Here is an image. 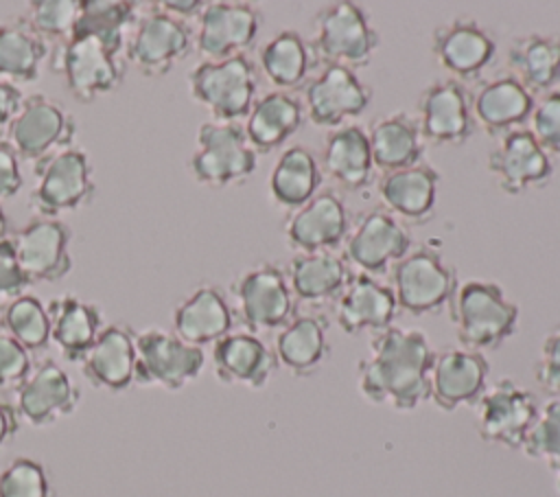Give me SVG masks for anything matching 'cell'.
<instances>
[{"label":"cell","instance_id":"47","mask_svg":"<svg viewBox=\"0 0 560 497\" xmlns=\"http://www.w3.org/2000/svg\"><path fill=\"white\" fill-rule=\"evenodd\" d=\"M31 368V352L0 328V390H15Z\"/></svg>","mask_w":560,"mask_h":497},{"label":"cell","instance_id":"26","mask_svg":"<svg viewBox=\"0 0 560 497\" xmlns=\"http://www.w3.org/2000/svg\"><path fill=\"white\" fill-rule=\"evenodd\" d=\"M534 109V96L510 72L483 79L470 90L475 123L492 138L521 129Z\"/></svg>","mask_w":560,"mask_h":497},{"label":"cell","instance_id":"44","mask_svg":"<svg viewBox=\"0 0 560 497\" xmlns=\"http://www.w3.org/2000/svg\"><path fill=\"white\" fill-rule=\"evenodd\" d=\"M0 497H55L46 464L31 455L13 458L0 471Z\"/></svg>","mask_w":560,"mask_h":497},{"label":"cell","instance_id":"37","mask_svg":"<svg viewBox=\"0 0 560 497\" xmlns=\"http://www.w3.org/2000/svg\"><path fill=\"white\" fill-rule=\"evenodd\" d=\"M374 166L383 173L422 162L424 140L418 120L407 112H392L370 123L368 129Z\"/></svg>","mask_w":560,"mask_h":497},{"label":"cell","instance_id":"31","mask_svg":"<svg viewBox=\"0 0 560 497\" xmlns=\"http://www.w3.org/2000/svg\"><path fill=\"white\" fill-rule=\"evenodd\" d=\"M50 317V344L70 363H81L98 333L105 328L98 304L79 296H59L46 304Z\"/></svg>","mask_w":560,"mask_h":497},{"label":"cell","instance_id":"1","mask_svg":"<svg viewBox=\"0 0 560 497\" xmlns=\"http://www.w3.org/2000/svg\"><path fill=\"white\" fill-rule=\"evenodd\" d=\"M435 350L416 328L392 326L372 335L368 355L357 366V385L372 405L411 412L429 401V372Z\"/></svg>","mask_w":560,"mask_h":497},{"label":"cell","instance_id":"18","mask_svg":"<svg viewBox=\"0 0 560 497\" xmlns=\"http://www.w3.org/2000/svg\"><path fill=\"white\" fill-rule=\"evenodd\" d=\"M418 127L424 142L459 147L472 138L470 90L455 79H435L418 96Z\"/></svg>","mask_w":560,"mask_h":497},{"label":"cell","instance_id":"9","mask_svg":"<svg viewBox=\"0 0 560 497\" xmlns=\"http://www.w3.org/2000/svg\"><path fill=\"white\" fill-rule=\"evenodd\" d=\"M230 304L249 333L280 331L298 313L287 274L276 263H258L241 271L230 285Z\"/></svg>","mask_w":560,"mask_h":497},{"label":"cell","instance_id":"51","mask_svg":"<svg viewBox=\"0 0 560 497\" xmlns=\"http://www.w3.org/2000/svg\"><path fill=\"white\" fill-rule=\"evenodd\" d=\"M203 4L206 2H201V0H166V2H158L155 7L168 15L186 22V20H197Z\"/></svg>","mask_w":560,"mask_h":497},{"label":"cell","instance_id":"39","mask_svg":"<svg viewBox=\"0 0 560 497\" xmlns=\"http://www.w3.org/2000/svg\"><path fill=\"white\" fill-rule=\"evenodd\" d=\"M48 44L20 18L0 22V81L33 83L46 57Z\"/></svg>","mask_w":560,"mask_h":497},{"label":"cell","instance_id":"42","mask_svg":"<svg viewBox=\"0 0 560 497\" xmlns=\"http://www.w3.org/2000/svg\"><path fill=\"white\" fill-rule=\"evenodd\" d=\"M81 0H33L22 20L48 44L66 42L77 24Z\"/></svg>","mask_w":560,"mask_h":497},{"label":"cell","instance_id":"27","mask_svg":"<svg viewBox=\"0 0 560 497\" xmlns=\"http://www.w3.org/2000/svg\"><path fill=\"white\" fill-rule=\"evenodd\" d=\"M276 352L249 331H232L212 346V370L223 385L262 390L278 370Z\"/></svg>","mask_w":560,"mask_h":497},{"label":"cell","instance_id":"14","mask_svg":"<svg viewBox=\"0 0 560 497\" xmlns=\"http://www.w3.org/2000/svg\"><path fill=\"white\" fill-rule=\"evenodd\" d=\"M343 243V258L361 274L374 278L389 274V269L413 247L409 228L385 208L363 212Z\"/></svg>","mask_w":560,"mask_h":497},{"label":"cell","instance_id":"12","mask_svg":"<svg viewBox=\"0 0 560 497\" xmlns=\"http://www.w3.org/2000/svg\"><path fill=\"white\" fill-rule=\"evenodd\" d=\"M475 407V427L483 442L521 451L536 416L538 401L525 385L510 377L488 383Z\"/></svg>","mask_w":560,"mask_h":497},{"label":"cell","instance_id":"46","mask_svg":"<svg viewBox=\"0 0 560 497\" xmlns=\"http://www.w3.org/2000/svg\"><path fill=\"white\" fill-rule=\"evenodd\" d=\"M534 374L538 388L549 394V398H560V324L545 335Z\"/></svg>","mask_w":560,"mask_h":497},{"label":"cell","instance_id":"28","mask_svg":"<svg viewBox=\"0 0 560 497\" xmlns=\"http://www.w3.org/2000/svg\"><path fill=\"white\" fill-rule=\"evenodd\" d=\"M440 180V173L427 162L383 173L378 182V199L383 208L407 228L424 226L435 215Z\"/></svg>","mask_w":560,"mask_h":497},{"label":"cell","instance_id":"20","mask_svg":"<svg viewBox=\"0 0 560 497\" xmlns=\"http://www.w3.org/2000/svg\"><path fill=\"white\" fill-rule=\"evenodd\" d=\"M431 53L451 79L475 81L492 63L497 37L475 18H455L433 28Z\"/></svg>","mask_w":560,"mask_h":497},{"label":"cell","instance_id":"5","mask_svg":"<svg viewBox=\"0 0 560 497\" xmlns=\"http://www.w3.org/2000/svg\"><path fill=\"white\" fill-rule=\"evenodd\" d=\"M258 166V153L252 149L241 123L206 120L197 129L195 151L188 171L197 184L208 188H228L247 182Z\"/></svg>","mask_w":560,"mask_h":497},{"label":"cell","instance_id":"17","mask_svg":"<svg viewBox=\"0 0 560 497\" xmlns=\"http://www.w3.org/2000/svg\"><path fill=\"white\" fill-rule=\"evenodd\" d=\"M262 28V13L249 2H206L195 28V48L208 61L245 55Z\"/></svg>","mask_w":560,"mask_h":497},{"label":"cell","instance_id":"13","mask_svg":"<svg viewBox=\"0 0 560 497\" xmlns=\"http://www.w3.org/2000/svg\"><path fill=\"white\" fill-rule=\"evenodd\" d=\"M77 123L63 105L46 94L24 96L13 123L7 129V142L18 158L42 162L52 153L74 147Z\"/></svg>","mask_w":560,"mask_h":497},{"label":"cell","instance_id":"25","mask_svg":"<svg viewBox=\"0 0 560 497\" xmlns=\"http://www.w3.org/2000/svg\"><path fill=\"white\" fill-rule=\"evenodd\" d=\"M79 366L92 388L127 392L136 383V331L122 322L107 324Z\"/></svg>","mask_w":560,"mask_h":497},{"label":"cell","instance_id":"3","mask_svg":"<svg viewBox=\"0 0 560 497\" xmlns=\"http://www.w3.org/2000/svg\"><path fill=\"white\" fill-rule=\"evenodd\" d=\"M122 48L90 33H72L57 44L50 68L63 77L66 90L79 103H92L114 92L125 79Z\"/></svg>","mask_w":560,"mask_h":497},{"label":"cell","instance_id":"41","mask_svg":"<svg viewBox=\"0 0 560 497\" xmlns=\"http://www.w3.org/2000/svg\"><path fill=\"white\" fill-rule=\"evenodd\" d=\"M0 328L7 331L31 355L50 346V317L46 304L31 293H22L2 307Z\"/></svg>","mask_w":560,"mask_h":497},{"label":"cell","instance_id":"11","mask_svg":"<svg viewBox=\"0 0 560 497\" xmlns=\"http://www.w3.org/2000/svg\"><path fill=\"white\" fill-rule=\"evenodd\" d=\"M195 46V33L188 22H182L155 4L140 13L125 44V61L142 77L160 79L168 74L175 63L186 59Z\"/></svg>","mask_w":560,"mask_h":497},{"label":"cell","instance_id":"54","mask_svg":"<svg viewBox=\"0 0 560 497\" xmlns=\"http://www.w3.org/2000/svg\"><path fill=\"white\" fill-rule=\"evenodd\" d=\"M553 477H556V490L560 493V469H558V471H553Z\"/></svg>","mask_w":560,"mask_h":497},{"label":"cell","instance_id":"2","mask_svg":"<svg viewBox=\"0 0 560 497\" xmlns=\"http://www.w3.org/2000/svg\"><path fill=\"white\" fill-rule=\"evenodd\" d=\"M448 315L462 348L486 352L503 346L518 328L521 309L505 298L501 285L490 280L459 282Z\"/></svg>","mask_w":560,"mask_h":497},{"label":"cell","instance_id":"49","mask_svg":"<svg viewBox=\"0 0 560 497\" xmlns=\"http://www.w3.org/2000/svg\"><path fill=\"white\" fill-rule=\"evenodd\" d=\"M24 184L20 158L7 140H0V201H7L20 193Z\"/></svg>","mask_w":560,"mask_h":497},{"label":"cell","instance_id":"32","mask_svg":"<svg viewBox=\"0 0 560 497\" xmlns=\"http://www.w3.org/2000/svg\"><path fill=\"white\" fill-rule=\"evenodd\" d=\"M278 366H284L293 377L315 374L330 357L328 320L317 313H295L293 320L276 335L273 346Z\"/></svg>","mask_w":560,"mask_h":497},{"label":"cell","instance_id":"24","mask_svg":"<svg viewBox=\"0 0 560 497\" xmlns=\"http://www.w3.org/2000/svg\"><path fill=\"white\" fill-rule=\"evenodd\" d=\"M332 307L335 320L346 335H378L394 326L400 311L392 287L361 271L350 274Z\"/></svg>","mask_w":560,"mask_h":497},{"label":"cell","instance_id":"23","mask_svg":"<svg viewBox=\"0 0 560 497\" xmlns=\"http://www.w3.org/2000/svg\"><path fill=\"white\" fill-rule=\"evenodd\" d=\"M350 232V217L343 199L324 188L302 208L293 210L284 226L287 245L295 254L335 252Z\"/></svg>","mask_w":560,"mask_h":497},{"label":"cell","instance_id":"48","mask_svg":"<svg viewBox=\"0 0 560 497\" xmlns=\"http://www.w3.org/2000/svg\"><path fill=\"white\" fill-rule=\"evenodd\" d=\"M28 285L31 282L18 263L11 236L2 239L0 241V307L22 296Z\"/></svg>","mask_w":560,"mask_h":497},{"label":"cell","instance_id":"8","mask_svg":"<svg viewBox=\"0 0 560 497\" xmlns=\"http://www.w3.org/2000/svg\"><path fill=\"white\" fill-rule=\"evenodd\" d=\"M94 195V169L83 149L70 147L35 164L28 204L37 217L59 219L66 212H77L90 206Z\"/></svg>","mask_w":560,"mask_h":497},{"label":"cell","instance_id":"30","mask_svg":"<svg viewBox=\"0 0 560 497\" xmlns=\"http://www.w3.org/2000/svg\"><path fill=\"white\" fill-rule=\"evenodd\" d=\"M322 175L346 193H359L374 177V160L368 131L361 125H341L332 129L322 147Z\"/></svg>","mask_w":560,"mask_h":497},{"label":"cell","instance_id":"53","mask_svg":"<svg viewBox=\"0 0 560 497\" xmlns=\"http://www.w3.org/2000/svg\"><path fill=\"white\" fill-rule=\"evenodd\" d=\"M7 236H9V217H7V212L0 206V241L7 239Z\"/></svg>","mask_w":560,"mask_h":497},{"label":"cell","instance_id":"52","mask_svg":"<svg viewBox=\"0 0 560 497\" xmlns=\"http://www.w3.org/2000/svg\"><path fill=\"white\" fill-rule=\"evenodd\" d=\"M20 429V418L18 412L11 403L0 401V451L15 438Z\"/></svg>","mask_w":560,"mask_h":497},{"label":"cell","instance_id":"50","mask_svg":"<svg viewBox=\"0 0 560 497\" xmlns=\"http://www.w3.org/2000/svg\"><path fill=\"white\" fill-rule=\"evenodd\" d=\"M22 101H24V94L18 85L0 81V136L7 134V129L13 123Z\"/></svg>","mask_w":560,"mask_h":497},{"label":"cell","instance_id":"15","mask_svg":"<svg viewBox=\"0 0 560 497\" xmlns=\"http://www.w3.org/2000/svg\"><path fill=\"white\" fill-rule=\"evenodd\" d=\"M18 418L31 427H50L72 416L81 403V390L50 357L37 361L13 390Z\"/></svg>","mask_w":560,"mask_h":497},{"label":"cell","instance_id":"16","mask_svg":"<svg viewBox=\"0 0 560 497\" xmlns=\"http://www.w3.org/2000/svg\"><path fill=\"white\" fill-rule=\"evenodd\" d=\"M304 116L324 129H337L348 118L363 114L372 101V88L365 85L354 70L324 63L302 88Z\"/></svg>","mask_w":560,"mask_h":497},{"label":"cell","instance_id":"34","mask_svg":"<svg viewBox=\"0 0 560 497\" xmlns=\"http://www.w3.org/2000/svg\"><path fill=\"white\" fill-rule=\"evenodd\" d=\"M258 66L271 85H276L280 92H291L302 90L313 70H317L322 63L311 46V39H304V35L295 28H282L260 46Z\"/></svg>","mask_w":560,"mask_h":497},{"label":"cell","instance_id":"6","mask_svg":"<svg viewBox=\"0 0 560 497\" xmlns=\"http://www.w3.org/2000/svg\"><path fill=\"white\" fill-rule=\"evenodd\" d=\"M389 280L398 309L416 317L435 315L446 309L459 287L455 267L433 245L411 247L389 269Z\"/></svg>","mask_w":560,"mask_h":497},{"label":"cell","instance_id":"22","mask_svg":"<svg viewBox=\"0 0 560 497\" xmlns=\"http://www.w3.org/2000/svg\"><path fill=\"white\" fill-rule=\"evenodd\" d=\"M488 171L503 193L523 195L551 182L553 160L534 140L532 131L521 127L499 138V145L488 155Z\"/></svg>","mask_w":560,"mask_h":497},{"label":"cell","instance_id":"7","mask_svg":"<svg viewBox=\"0 0 560 497\" xmlns=\"http://www.w3.org/2000/svg\"><path fill=\"white\" fill-rule=\"evenodd\" d=\"M188 90L192 101L210 112L212 120L241 123L256 101L258 72L247 55L219 61L203 59L188 72Z\"/></svg>","mask_w":560,"mask_h":497},{"label":"cell","instance_id":"35","mask_svg":"<svg viewBox=\"0 0 560 497\" xmlns=\"http://www.w3.org/2000/svg\"><path fill=\"white\" fill-rule=\"evenodd\" d=\"M284 274L295 300L322 304L337 300L352 269L337 252H311L293 254Z\"/></svg>","mask_w":560,"mask_h":497},{"label":"cell","instance_id":"38","mask_svg":"<svg viewBox=\"0 0 560 497\" xmlns=\"http://www.w3.org/2000/svg\"><path fill=\"white\" fill-rule=\"evenodd\" d=\"M322 169L315 153L304 145H291L276 160L269 175V195L276 206L298 210L322 190Z\"/></svg>","mask_w":560,"mask_h":497},{"label":"cell","instance_id":"29","mask_svg":"<svg viewBox=\"0 0 560 497\" xmlns=\"http://www.w3.org/2000/svg\"><path fill=\"white\" fill-rule=\"evenodd\" d=\"M171 322L179 339L203 348L232 333L234 311L221 287L199 285L175 304Z\"/></svg>","mask_w":560,"mask_h":497},{"label":"cell","instance_id":"43","mask_svg":"<svg viewBox=\"0 0 560 497\" xmlns=\"http://www.w3.org/2000/svg\"><path fill=\"white\" fill-rule=\"evenodd\" d=\"M521 451L532 460L545 462L551 473L560 469V398H547L538 407Z\"/></svg>","mask_w":560,"mask_h":497},{"label":"cell","instance_id":"40","mask_svg":"<svg viewBox=\"0 0 560 497\" xmlns=\"http://www.w3.org/2000/svg\"><path fill=\"white\" fill-rule=\"evenodd\" d=\"M140 18L136 2L122 0H81L72 33H90L103 42L122 48Z\"/></svg>","mask_w":560,"mask_h":497},{"label":"cell","instance_id":"19","mask_svg":"<svg viewBox=\"0 0 560 497\" xmlns=\"http://www.w3.org/2000/svg\"><path fill=\"white\" fill-rule=\"evenodd\" d=\"M18 263L28 282H59L72 269V230L61 219L33 217L11 236Z\"/></svg>","mask_w":560,"mask_h":497},{"label":"cell","instance_id":"10","mask_svg":"<svg viewBox=\"0 0 560 497\" xmlns=\"http://www.w3.org/2000/svg\"><path fill=\"white\" fill-rule=\"evenodd\" d=\"M203 366V348L186 344L173 331H136V385L179 392L199 379Z\"/></svg>","mask_w":560,"mask_h":497},{"label":"cell","instance_id":"33","mask_svg":"<svg viewBox=\"0 0 560 497\" xmlns=\"http://www.w3.org/2000/svg\"><path fill=\"white\" fill-rule=\"evenodd\" d=\"M304 107L291 92H267L258 96L245 118V136L260 155L280 149L304 123Z\"/></svg>","mask_w":560,"mask_h":497},{"label":"cell","instance_id":"36","mask_svg":"<svg viewBox=\"0 0 560 497\" xmlns=\"http://www.w3.org/2000/svg\"><path fill=\"white\" fill-rule=\"evenodd\" d=\"M510 74L532 94H547L560 83V37L527 33L508 48Z\"/></svg>","mask_w":560,"mask_h":497},{"label":"cell","instance_id":"45","mask_svg":"<svg viewBox=\"0 0 560 497\" xmlns=\"http://www.w3.org/2000/svg\"><path fill=\"white\" fill-rule=\"evenodd\" d=\"M529 125V131L542 151L560 155V90H551L534 101Z\"/></svg>","mask_w":560,"mask_h":497},{"label":"cell","instance_id":"21","mask_svg":"<svg viewBox=\"0 0 560 497\" xmlns=\"http://www.w3.org/2000/svg\"><path fill=\"white\" fill-rule=\"evenodd\" d=\"M490 363L483 352L468 348H446L435 352L429 372V398L442 412L475 405L488 388Z\"/></svg>","mask_w":560,"mask_h":497},{"label":"cell","instance_id":"4","mask_svg":"<svg viewBox=\"0 0 560 497\" xmlns=\"http://www.w3.org/2000/svg\"><path fill=\"white\" fill-rule=\"evenodd\" d=\"M313 26L311 46L319 63H335L350 70L365 68L381 46V35L372 26L365 9L350 0L319 7Z\"/></svg>","mask_w":560,"mask_h":497}]
</instances>
